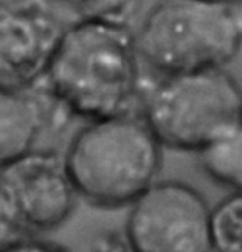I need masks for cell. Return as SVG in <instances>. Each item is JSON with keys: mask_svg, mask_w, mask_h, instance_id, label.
Instances as JSON below:
<instances>
[{"mask_svg": "<svg viewBox=\"0 0 242 252\" xmlns=\"http://www.w3.org/2000/svg\"><path fill=\"white\" fill-rule=\"evenodd\" d=\"M97 252H134L127 244V241L121 239H109L99 247Z\"/></svg>", "mask_w": 242, "mask_h": 252, "instance_id": "13", "label": "cell"}, {"mask_svg": "<svg viewBox=\"0 0 242 252\" xmlns=\"http://www.w3.org/2000/svg\"><path fill=\"white\" fill-rule=\"evenodd\" d=\"M76 188L64 155L33 149L0 166V213L15 229L53 231L68 221Z\"/></svg>", "mask_w": 242, "mask_h": 252, "instance_id": "6", "label": "cell"}, {"mask_svg": "<svg viewBox=\"0 0 242 252\" xmlns=\"http://www.w3.org/2000/svg\"><path fill=\"white\" fill-rule=\"evenodd\" d=\"M142 64L130 23L79 18L66 27L43 79L66 111L97 121L139 111Z\"/></svg>", "mask_w": 242, "mask_h": 252, "instance_id": "1", "label": "cell"}, {"mask_svg": "<svg viewBox=\"0 0 242 252\" xmlns=\"http://www.w3.org/2000/svg\"><path fill=\"white\" fill-rule=\"evenodd\" d=\"M217 2H226V3H239V5H242V0H217Z\"/></svg>", "mask_w": 242, "mask_h": 252, "instance_id": "14", "label": "cell"}, {"mask_svg": "<svg viewBox=\"0 0 242 252\" xmlns=\"http://www.w3.org/2000/svg\"><path fill=\"white\" fill-rule=\"evenodd\" d=\"M69 10L79 18H104L130 23L139 0H50Z\"/></svg>", "mask_w": 242, "mask_h": 252, "instance_id": "11", "label": "cell"}, {"mask_svg": "<svg viewBox=\"0 0 242 252\" xmlns=\"http://www.w3.org/2000/svg\"><path fill=\"white\" fill-rule=\"evenodd\" d=\"M156 76L226 68L242 50V5L217 0H158L135 32Z\"/></svg>", "mask_w": 242, "mask_h": 252, "instance_id": "3", "label": "cell"}, {"mask_svg": "<svg viewBox=\"0 0 242 252\" xmlns=\"http://www.w3.org/2000/svg\"><path fill=\"white\" fill-rule=\"evenodd\" d=\"M198 155L203 172L211 180L242 191V119Z\"/></svg>", "mask_w": 242, "mask_h": 252, "instance_id": "9", "label": "cell"}, {"mask_svg": "<svg viewBox=\"0 0 242 252\" xmlns=\"http://www.w3.org/2000/svg\"><path fill=\"white\" fill-rule=\"evenodd\" d=\"M137 112L163 147L199 154L242 119V88L224 68L156 76Z\"/></svg>", "mask_w": 242, "mask_h": 252, "instance_id": "4", "label": "cell"}, {"mask_svg": "<svg viewBox=\"0 0 242 252\" xmlns=\"http://www.w3.org/2000/svg\"><path fill=\"white\" fill-rule=\"evenodd\" d=\"M212 252H242V191H232L211 208Z\"/></svg>", "mask_w": 242, "mask_h": 252, "instance_id": "10", "label": "cell"}, {"mask_svg": "<svg viewBox=\"0 0 242 252\" xmlns=\"http://www.w3.org/2000/svg\"><path fill=\"white\" fill-rule=\"evenodd\" d=\"M125 241L134 252H212L211 208L191 185L156 182L130 204Z\"/></svg>", "mask_w": 242, "mask_h": 252, "instance_id": "5", "label": "cell"}, {"mask_svg": "<svg viewBox=\"0 0 242 252\" xmlns=\"http://www.w3.org/2000/svg\"><path fill=\"white\" fill-rule=\"evenodd\" d=\"M0 252H64L63 249L53 244L35 239H20L12 241L0 246Z\"/></svg>", "mask_w": 242, "mask_h": 252, "instance_id": "12", "label": "cell"}, {"mask_svg": "<svg viewBox=\"0 0 242 252\" xmlns=\"http://www.w3.org/2000/svg\"><path fill=\"white\" fill-rule=\"evenodd\" d=\"M64 30L50 0H0V86L43 79Z\"/></svg>", "mask_w": 242, "mask_h": 252, "instance_id": "7", "label": "cell"}, {"mask_svg": "<svg viewBox=\"0 0 242 252\" xmlns=\"http://www.w3.org/2000/svg\"><path fill=\"white\" fill-rule=\"evenodd\" d=\"M78 196L99 208L130 206L158 182L163 145L139 112L86 126L64 154Z\"/></svg>", "mask_w": 242, "mask_h": 252, "instance_id": "2", "label": "cell"}, {"mask_svg": "<svg viewBox=\"0 0 242 252\" xmlns=\"http://www.w3.org/2000/svg\"><path fill=\"white\" fill-rule=\"evenodd\" d=\"M48 121V107L30 89L0 86V166L36 149Z\"/></svg>", "mask_w": 242, "mask_h": 252, "instance_id": "8", "label": "cell"}]
</instances>
